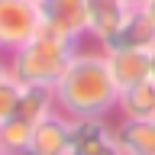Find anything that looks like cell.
Returning a JSON list of instances; mask_svg holds the SVG:
<instances>
[{
	"mask_svg": "<svg viewBox=\"0 0 155 155\" xmlns=\"http://www.w3.org/2000/svg\"><path fill=\"white\" fill-rule=\"evenodd\" d=\"M113 45L116 48H142V52L155 48V16L149 10H129V16L120 29V36L113 39Z\"/></svg>",
	"mask_w": 155,
	"mask_h": 155,
	"instance_id": "8fae6325",
	"label": "cell"
},
{
	"mask_svg": "<svg viewBox=\"0 0 155 155\" xmlns=\"http://www.w3.org/2000/svg\"><path fill=\"white\" fill-rule=\"evenodd\" d=\"M126 16H129V7L123 0H87V39L97 48H110Z\"/></svg>",
	"mask_w": 155,
	"mask_h": 155,
	"instance_id": "8992f818",
	"label": "cell"
},
{
	"mask_svg": "<svg viewBox=\"0 0 155 155\" xmlns=\"http://www.w3.org/2000/svg\"><path fill=\"white\" fill-rule=\"evenodd\" d=\"M123 3L129 10H145V7H149V0H123Z\"/></svg>",
	"mask_w": 155,
	"mask_h": 155,
	"instance_id": "4fadbf2b",
	"label": "cell"
},
{
	"mask_svg": "<svg viewBox=\"0 0 155 155\" xmlns=\"http://www.w3.org/2000/svg\"><path fill=\"white\" fill-rule=\"evenodd\" d=\"M113 113H120V120H155V81L149 78L142 84L120 91Z\"/></svg>",
	"mask_w": 155,
	"mask_h": 155,
	"instance_id": "30bf717a",
	"label": "cell"
},
{
	"mask_svg": "<svg viewBox=\"0 0 155 155\" xmlns=\"http://www.w3.org/2000/svg\"><path fill=\"white\" fill-rule=\"evenodd\" d=\"M42 26L74 42L87 39V0H36Z\"/></svg>",
	"mask_w": 155,
	"mask_h": 155,
	"instance_id": "5b68a950",
	"label": "cell"
},
{
	"mask_svg": "<svg viewBox=\"0 0 155 155\" xmlns=\"http://www.w3.org/2000/svg\"><path fill=\"white\" fill-rule=\"evenodd\" d=\"M19 94H23V84H16L10 74H7V78H0V126H3L10 116L16 113Z\"/></svg>",
	"mask_w": 155,
	"mask_h": 155,
	"instance_id": "7c38bea8",
	"label": "cell"
},
{
	"mask_svg": "<svg viewBox=\"0 0 155 155\" xmlns=\"http://www.w3.org/2000/svg\"><path fill=\"white\" fill-rule=\"evenodd\" d=\"M0 155H7V152H0Z\"/></svg>",
	"mask_w": 155,
	"mask_h": 155,
	"instance_id": "e0dca14e",
	"label": "cell"
},
{
	"mask_svg": "<svg viewBox=\"0 0 155 155\" xmlns=\"http://www.w3.org/2000/svg\"><path fill=\"white\" fill-rule=\"evenodd\" d=\"M149 58H152V81H155V48H149Z\"/></svg>",
	"mask_w": 155,
	"mask_h": 155,
	"instance_id": "9a60e30c",
	"label": "cell"
},
{
	"mask_svg": "<svg viewBox=\"0 0 155 155\" xmlns=\"http://www.w3.org/2000/svg\"><path fill=\"white\" fill-rule=\"evenodd\" d=\"M68 142H71V120L55 110L32 129L23 155H68Z\"/></svg>",
	"mask_w": 155,
	"mask_h": 155,
	"instance_id": "ba28073f",
	"label": "cell"
},
{
	"mask_svg": "<svg viewBox=\"0 0 155 155\" xmlns=\"http://www.w3.org/2000/svg\"><path fill=\"white\" fill-rule=\"evenodd\" d=\"M145 10H149V13L155 16V0H149V7H145Z\"/></svg>",
	"mask_w": 155,
	"mask_h": 155,
	"instance_id": "2e32d148",
	"label": "cell"
},
{
	"mask_svg": "<svg viewBox=\"0 0 155 155\" xmlns=\"http://www.w3.org/2000/svg\"><path fill=\"white\" fill-rule=\"evenodd\" d=\"M120 87L107 71L104 48H78L71 65L55 84V107L68 120H87V116H110L116 110Z\"/></svg>",
	"mask_w": 155,
	"mask_h": 155,
	"instance_id": "6da1fadb",
	"label": "cell"
},
{
	"mask_svg": "<svg viewBox=\"0 0 155 155\" xmlns=\"http://www.w3.org/2000/svg\"><path fill=\"white\" fill-rule=\"evenodd\" d=\"M78 48L81 42L42 26L26 45L7 55V74L23 87H55Z\"/></svg>",
	"mask_w": 155,
	"mask_h": 155,
	"instance_id": "7a4b0ae2",
	"label": "cell"
},
{
	"mask_svg": "<svg viewBox=\"0 0 155 155\" xmlns=\"http://www.w3.org/2000/svg\"><path fill=\"white\" fill-rule=\"evenodd\" d=\"M104 58H107V71H110V78L120 91L152 78V58L142 48H116L113 45V48H104Z\"/></svg>",
	"mask_w": 155,
	"mask_h": 155,
	"instance_id": "52a82bcc",
	"label": "cell"
},
{
	"mask_svg": "<svg viewBox=\"0 0 155 155\" xmlns=\"http://www.w3.org/2000/svg\"><path fill=\"white\" fill-rule=\"evenodd\" d=\"M68 155H123L120 142H116V126L107 116L71 120Z\"/></svg>",
	"mask_w": 155,
	"mask_h": 155,
	"instance_id": "277c9868",
	"label": "cell"
},
{
	"mask_svg": "<svg viewBox=\"0 0 155 155\" xmlns=\"http://www.w3.org/2000/svg\"><path fill=\"white\" fill-rule=\"evenodd\" d=\"M113 126L123 155H155V120H116Z\"/></svg>",
	"mask_w": 155,
	"mask_h": 155,
	"instance_id": "9c48e42d",
	"label": "cell"
},
{
	"mask_svg": "<svg viewBox=\"0 0 155 155\" xmlns=\"http://www.w3.org/2000/svg\"><path fill=\"white\" fill-rule=\"evenodd\" d=\"M42 29L36 0H0V52L10 55Z\"/></svg>",
	"mask_w": 155,
	"mask_h": 155,
	"instance_id": "3957f363",
	"label": "cell"
},
{
	"mask_svg": "<svg viewBox=\"0 0 155 155\" xmlns=\"http://www.w3.org/2000/svg\"><path fill=\"white\" fill-rule=\"evenodd\" d=\"M0 78H7V55L0 52Z\"/></svg>",
	"mask_w": 155,
	"mask_h": 155,
	"instance_id": "5bb4252c",
	"label": "cell"
}]
</instances>
